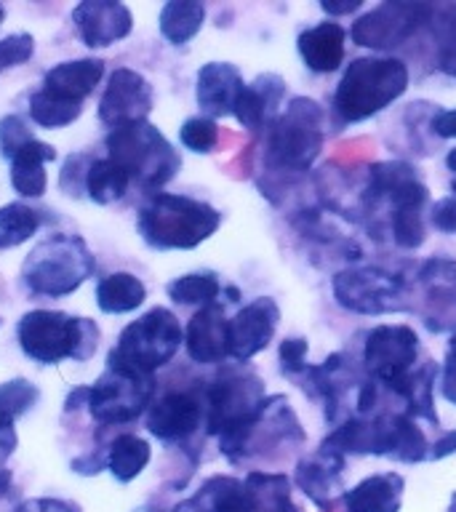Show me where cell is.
Wrapping results in <instances>:
<instances>
[{"instance_id": "obj_31", "label": "cell", "mask_w": 456, "mask_h": 512, "mask_svg": "<svg viewBox=\"0 0 456 512\" xmlns=\"http://www.w3.org/2000/svg\"><path fill=\"white\" fill-rule=\"evenodd\" d=\"M432 376H435V366H430V363L414 368L403 382L392 387V392L406 400L408 416H424L432 424H438L435 403H432Z\"/></svg>"}, {"instance_id": "obj_7", "label": "cell", "mask_w": 456, "mask_h": 512, "mask_svg": "<svg viewBox=\"0 0 456 512\" xmlns=\"http://www.w3.org/2000/svg\"><path fill=\"white\" fill-rule=\"evenodd\" d=\"M182 342L184 331L174 312L166 307H152L147 315L123 328L118 347L110 352L107 363L134 368L142 374H155L174 358Z\"/></svg>"}, {"instance_id": "obj_11", "label": "cell", "mask_w": 456, "mask_h": 512, "mask_svg": "<svg viewBox=\"0 0 456 512\" xmlns=\"http://www.w3.org/2000/svg\"><path fill=\"white\" fill-rule=\"evenodd\" d=\"M416 355H419V336L414 328L403 323L376 326L366 336L363 366L374 382H384L392 390L414 371Z\"/></svg>"}, {"instance_id": "obj_47", "label": "cell", "mask_w": 456, "mask_h": 512, "mask_svg": "<svg viewBox=\"0 0 456 512\" xmlns=\"http://www.w3.org/2000/svg\"><path fill=\"white\" fill-rule=\"evenodd\" d=\"M80 406H88V387H78L70 392V398L64 403V411H78Z\"/></svg>"}, {"instance_id": "obj_38", "label": "cell", "mask_w": 456, "mask_h": 512, "mask_svg": "<svg viewBox=\"0 0 456 512\" xmlns=\"http://www.w3.org/2000/svg\"><path fill=\"white\" fill-rule=\"evenodd\" d=\"M35 136L30 134V128L24 126L22 118H16V115H6V118L0 120V155L3 158H14L16 152L22 150L24 144H30Z\"/></svg>"}, {"instance_id": "obj_12", "label": "cell", "mask_w": 456, "mask_h": 512, "mask_svg": "<svg viewBox=\"0 0 456 512\" xmlns=\"http://www.w3.org/2000/svg\"><path fill=\"white\" fill-rule=\"evenodd\" d=\"M435 14V8L427 3H382L366 16H360L352 24V40L363 48H384L403 46L422 24H427Z\"/></svg>"}, {"instance_id": "obj_19", "label": "cell", "mask_w": 456, "mask_h": 512, "mask_svg": "<svg viewBox=\"0 0 456 512\" xmlns=\"http://www.w3.org/2000/svg\"><path fill=\"white\" fill-rule=\"evenodd\" d=\"M200 419H203V406L190 392H168L147 408V430L166 443L190 438L200 427Z\"/></svg>"}, {"instance_id": "obj_27", "label": "cell", "mask_w": 456, "mask_h": 512, "mask_svg": "<svg viewBox=\"0 0 456 512\" xmlns=\"http://www.w3.org/2000/svg\"><path fill=\"white\" fill-rule=\"evenodd\" d=\"M206 22V8L198 0H171L160 8V35L171 43V46H184L190 43L200 32Z\"/></svg>"}, {"instance_id": "obj_32", "label": "cell", "mask_w": 456, "mask_h": 512, "mask_svg": "<svg viewBox=\"0 0 456 512\" xmlns=\"http://www.w3.org/2000/svg\"><path fill=\"white\" fill-rule=\"evenodd\" d=\"M166 294L174 299L176 304H214L216 296L222 294V283L214 272H192V275H182V278L171 280L166 286Z\"/></svg>"}, {"instance_id": "obj_42", "label": "cell", "mask_w": 456, "mask_h": 512, "mask_svg": "<svg viewBox=\"0 0 456 512\" xmlns=\"http://www.w3.org/2000/svg\"><path fill=\"white\" fill-rule=\"evenodd\" d=\"M443 395H446L448 403H454L456 406V336L451 339L448 344V352H446V363H443Z\"/></svg>"}, {"instance_id": "obj_34", "label": "cell", "mask_w": 456, "mask_h": 512, "mask_svg": "<svg viewBox=\"0 0 456 512\" xmlns=\"http://www.w3.org/2000/svg\"><path fill=\"white\" fill-rule=\"evenodd\" d=\"M40 400V390L30 379H11L0 384V422L14 424Z\"/></svg>"}, {"instance_id": "obj_30", "label": "cell", "mask_w": 456, "mask_h": 512, "mask_svg": "<svg viewBox=\"0 0 456 512\" xmlns=\"http://www.w3.org/2000/svg\"><path fill=\"white\" fill-rule=\"evenodd\" d=\"M80 112H83V102H72L46 86H40L30 96V118L40 128H67L80 118Z\"/></svg>"}, {"instance_id": "obj_25", "label": "cell", "mask_w": 456, "mask_h": 512, "mask_svg": "<svg viewBox=\"0 0 456 512\" xmlns=\"http://www.w3.org/2000/svg\"><path fill=\"white\" fill-rule=\"evenodd\" d=\"M56 160V150L51 144L32 139L11 158V184L22 198H40L48 187L46 163Z\"/></svg>"}, {"instance_id": "obj_9", "label": "cell", "mask_w": 456, "mask_h": 512, "mask_svg": "<svg viewBox=\"0 0 456 512\" xmlns=\"http://www.w3.org/2000/svg\"><path fill=\"white\" fill-rule=\"evenodd\" d=\"M155 379L134 368L107 363L99 379L88 387V411L102 427H118L139 419L150 408Z\"/></svg>"}, {"instance_id": "obj_21", "label": "cell", "mask_w": 456, "mask_h": 512, "mask_svg": "<svg viewBox=\"0 0 456 512\" xmlns=\"http://www.w3.org/2000/svg\"><path fill=\"white\" fill-rule=\"evenodd\" d=\"M286 96V80L278 75H259L251 86L243 88L235 104V120L248 131H262L280 115V102Z\"/></svg>"}, {"instance_id": "obj_13", "label": "cell", "mask_w": 456, "mask_h": 512, "mask_svg": "<svg viewBox=\"0 0 456 512\" xmlns=\"http://www.w3.org/2000/svg\"><path fill=\"white\" fill-rule=\"evenodd\" d=\"M152 110V86L136 70L120 67L110 75L104 96L99 99V120L104 126L115 128L131 126L147 120Z\"/></svg>"}, {"instance_id": "obj_36", "label": "cell", "mask_w": 456, "mask_h": 512, "mask_svg": "<svg viewBox=\"0 0 456 512\" xmlns=\"http://www.w3.org/2000/svg\"><path fill=\"white\" fill-rule=\"evenodd\" d=\"M424 216L422 211H398L392 214V240L400 248H419L424 243Z\"/></svg>"}, {"instance_id": "obj_22", "label": "cell", "mask_w": 456, "mask_h": 512, "mask_svg": "<svg viewBox=\"0 0 456 512\" xmlns=\"http://www.w3.org/2000/svg\"><path fill=\"white\" fill-rule=\"evenodd\" d=\"M403 491H406L403 475L379 472L344 491L342 502L347 512H400Z\"/></svg>"}, {"instance_id": "obj_44", "label": "cell", "mask_w": 456, "mask_h": 512, "mask_svg": "<svg viewBox=\"0 0 456 512\" xmlns=\"http://www.w3.org/2000/svg\"><path fill=\"white\" fill-rule=\"evenodd\" d=\"M432 134L440 139H456V110H443L432 118Z\"/></svg>"}, {"instance_id": "obj_40", "label": "cell", "mask_w": 456, "mask_h": 512, "mask_svg": "<svg viewBox=\"0 0 456 512\" xmlns=\"http://www.w3.org/2000/svg\"><path fill=\"white\" fill-rule=\"evenodd\" d=\"M448 14H451V19H446L443 35H440L443 38V43H440V70L456 78V8H451Z\"/></svg>"}, {"instance_id": "obj_39", "label": "cell", "mask_w": 456, "mask_h": 512, "mask_svg": "<svg viewBox=\"0 0 456 512\" xmlns=\"http://www.w3.org/2000/svg\"><path fill=\"white\" fill-rule=\"evenodd\" d=\"M307 339H283L280 342V368H283V374L288 376H296V374H304L307 371Z\"/></svg>"}, {"instance_id": "obj_26", "label": "cell", "mask_w": 456, "mask_h": 512, "mask_svg": "<svg viewBox=\"0 0 456 512\" xmlns=\"http://www.w3.org/2000/svg\"><path fill=\"white\" fill-rule=\"evenodd\" d=\"M144 299H147V288L131 272H112L96 286V304L107 315L134 312L136 307H142Z\"/></svg>"}, {"instance_id": "obj_24", "label": "cell", "mask_w": 456, "mask_h": 512, "mask_svg": "<svg viewBox=\"0 0 456 512\" xmlns=\"http://www.w3.org/2000/svg\"><path fill=\"white\" fill-rule=\"evenodd\" d=\"M104 78L102 59H72V62H59L46 72L43 86L67 96L72 102H86V96L94 94V88Z\"/></svg>"}, {"instance_id": "obj_2", "label": "cell", "mask_w": 456, "mask_h": 512, "mask_svg": "<svg viewBox=\"0 0 456 512\" xmlns=\"http://www.w3.org/2000/svg\"><path fill=\"white\" fill-rule=\"evenodd\" d=\"M408 67L395 56H363L350 62L334 94L339 123H360L406 94Z\"/></svg>"}, {"instance_id": "obj_20", "label": "cell", "mask_w": 456, "mask_h": 512, "mask_svg": "<svg viewBox=\"0 0 456 512\" xmlns=\"http://www.w3.org/2000/svg\"><path fill=\"white\" fill-rule=\"evenodd\" d=\"M243 75L235 64L227 62H208L198 72V107L206 112V118H227L235 112L238 96L243 94Z\"/></svg>"}, {"instance_id": "obj_35", "label": "cell", "mask_w": 456, "mask_h": 512, "mask_svg": "<svg viewBox=\"0 0 456 512\" xmlns=\"http://www.w3.org/2000/svg\"><path fill=\"white\" fill-rule=\"evenodd\" d=\"M179 139L187 150L206 155V152H214L219 144V126H216V120L198 115V118L184 120L179 128Z\"/></svg>"}, {"instance_id": "obj_41", "label": "cell", "mask_w": 456, "mask_h": 512, "mask_svg": "<svg viewBox=\"0 0 456 512\" xmlns=\"http://www.w3.org/2000/svg\"><path fill=\"white\" fill-rule=\"evenodd\" d=\"M430 222L435 224V230L446 232V235H456V192L448 195V198H440L430 208Z\"/></svg>"}, {"instance_id": "obj_46", "label": "cell", "mask_w": 456, "mask_h": 512, "mask_svg": "<svg viewBox=\"0 0 456 512\" xmlns=\"http://www.w3.org/2000/svg\"><path fill=\"white\" fill-rule=\"evenodd\" d=\"M363 6V0H347V3H331V0H323L320 8L331 16H342V14H352V11H358Z\"/></svg>"}, {"instance_id": "obj_45", "label": "cell", "mask_w": 456, "mask_h": 512, "mask_svg": "<svg viewBox=\"0 0 456 512\" xmlns=\"http://www.w3.org/2000/svg\"><path fill=\"white\" fill-rule=\"evenodd\" d=\"M451 454H456V430L446 432L443 438L435 440L430 446V459H446Z\"/></svg>"}, {"instance_id": "obj_23", "label": "cell", "mask_w": 456, "mask_h": 512, "mask_svg": "<svg viewBox=\"0 0 456 512\" xmlns=\"http://www.w3.org/2000/svg\"><path fill=\"white\" fill-rule=\"evenodd\" d=\"M344 40L347 32L342 24L320 22L299 35L296 48L312 72H336L344 62Z\"/></svg>"}, {"instance_id": "obj_14", "label": "cell", "mask_w": 456, "mask_h": 512, "mask_svg": "<svg viewBox=\"0 0 456 512\" xmlns=\"http://www.w3.org/2000/svg\"><path fill=\"white\" fill-rule=\"evenodd\" d=\"M280 307L270 296H259L230 320V358L235 363L248 360L267 350L272 336L278 331Z\"/></svg>"}, {"instance_id": "obj_51", "label": "cell", "mask_w": 456, "mask_h": 512, "mask_svg": "<svg viewBox=\"0 0 456 512\" xmlns=\"http://www.w3.org/2000/svg\"><path fill=\"white\" fill-rule=\"evenodd\" d=\"M3 19H6V8L0 6V24H3Z\"/></svg>"}, {"instance_id": "obj_8", "label": "cell", "mask_w": 456, "mask_h": 512, "mask_svg": "<svg viewBox=\"0 0 456 512\" xmlns=\"http://www.w3.org/2000/svg\"><path fill=\"white\" fill-rule=\"evenodd\" d=\"M264 400V384L254 371H224L206 392L208 432L219 438V446L230 443L254 422Z\"/></svg>"}, {"instance_id": "obj_33", "label": "cell", "mask_w": 456, "mask_h": 512, "mask_svg": "<svg viewBox=\"0 0 456 512\" xmlns=\"http://www.w3.org/2000/svg\"><path fill=\"white\" fill-rule=\"evenodd\" d=\"M40 227L38 211H32L24 203H8L0 208V251L3 248L22 246L24 240H30Z\"/></svg>"}, {"instance_id": "obj_16", "label": "cell", "mask_w": 456, "mask_h": 512, "mask_svg": "<svg viewBox=\"0 0 456 512\" xmlns=\"http://www.w3.org/2000/svg\"><path fill=\"white\" fill-rule=\"evenodd\" d=\"M368 198H384L398 214V211H422L430 195L427 187L419 182L416 168L400 160H387L368 168Z\"/></svg>"}, {"instance_id": "obj_15", "label": "cell", "mask_w": 456, "mask_h": 512, "mask_svg": "<svg viewBox=\"0 0 456 512\" xmlns=\"http://www.w3.org/2000/svg\"><path fill=\"white\" fill-rule=\"evenodd\" d=\"M72 22L88 48H107L134 30L131 8L115 0H83L72 8Z\"/></svg>"}, {"instance_id": "obj_10", "label": "cell", "mask_w": 456, "mask_h": 512, "mask_svg": "<svg viewBox=\"0 0 456 512\" xmlns=\"http://www.w3.org/2000/svg\"><path fill=\"white\" fill-rule=\"evenodd\" d=\"M336 302L344 310L360 315H384V312L406 310L403 304V280L374 267L336 272L331 280Z\"/></svg>"}, {"instance_id": "obj_43", "label": "cell", "mask_w": 456, "mask_h": 512, "mask_svg": "<svg viewBox=\"0 0 456 512\" xmlns=\"http://www.w3.org/2000/svg\"><path fill=\"white\" fill-rule=\"evenodd\" d=\"M14 512H80L72 502L64 499H27Z\"/></svg>"}, {"instance_id": "obj_1", "label": "cell", "mask_w": 456, "mask_h": 512, "mask_svg": "<svg viewBox=\"0 0 456 512\" xmlns=\"http://www.w3.org/2000/svg\"><path fill=\"white\" fill-rule=\"evenodd\" d=\"M222 214L203 200L158 192L136 216V230L158 251H190L219 230Z\"/></svg>"}, {"instance_id": "obj_37", "label": "cell", "mask_w": 456, "mask_h": 512, "mask_svg": "<svg viewBox=\"0 0 456 512\" xmlns=\"http://www.w3.org/2000/svg\"><path fill=\"white\" fill-rule=\"evenodd\" d=\"M32 51H35V38L30 32H14L0 40V75L11 67L30 62Z\"/></svg>"}, {"instance_id": "obj_17", "label": "cell", "mask_w": 456, "mask_h": 512, "mask_svg": "<svg viewBox=\"0 0 456 512\" xmlns=\"http://www.w3.org/2000/svg\"><path fill=\"white\" fill-rule=\"evenodd\" d=\"M184 347L192 363L214 366L230 358V320L219 302L200 307L184 331Z\"/></svg>"}, {"instance_id": "obj_49", "label": "cell", "mask_w": 456, "mask_h": 512, "mask_svg": "<svg viewBox=\"0 0 456 512\" xmlns=\"http://www.w3.org/2000/svg\"><path fill=\"white\" fill-rule=\"evenodd\" d=\"M446 166H448V171H451V174L456 176V147H454V150H448V155H446Z\"/></svg>"}, {"instance_id": "obj_18", "label": "cell", "mask_w": 456, "mask_h": 512, "mask_svg": "<svg viewBox=\"0 0 456 512\" xmlns=\"http://www.w3.org/2000/svg\"><path fill=\"white\" fill-rule=\"evenodd\" d=\"M344 456L328 448H320L318 454L307 456L296 464V486L302 488L304 496H310L312 504H318L323 512L334 510L336 499L344 496L342 483Z\"/></svg>"}, {"instance_id": "obj_4", "label": "cell", "mask_w": 456, "mask_h": 512, "mask_svg": "<svg viewBox=\"0 0 456 512\" xmlns=\"http://www.w3.org/2000/svg\"><path fill=\"white\" fill-rule=\"evenodd\" d=\"M94 267V254L86 246V240L56 232L32 248L30 256L24 259L19 278L30 294L59 299L75 294L91 278Z\"/></svg>"}, {"instance_id": "obj_29", "label": "cell", "mask_w": 456, "mask_h": 512, "mask_svg": "<svg viewBox=\"0 0 456 512\" xmlns=\"http://www.w3.org/2000/svg\"><path fill=\"white\" fill-rule=\"evenodd\" d=\"M131 187V179L112 158L91 160L86 166V195L96 206L118 203Z\"/></svg>"}, {"instance_id": "obj_48", "label": "cell", "mask_w": 456, "mask_h": 512, "mask_svg": "<svg viewBox=\"0 0 456 512\" xmlns=\"http://www.w3.org/2000/svg\"><path fill=\"white\" fill-rule=\"evenodd\" d=\"M174 512H211V510H208L206 504L200 502L198 496H190V499H184V502L179 504Z\"/></svg>"}, {"instance_id": "obj_3", "label": "cell", "mask_w": 456, "mask_h": 512, "mask_svg": "<svg viewBox=\"0 0 456 512\" xmlns=\"http://www.w3.org/2000/svg\"><path fill=\"white\" fill-rule=\"evenodd\" d=\"M16 339L27 358L40 366L62 360H88L99 347V328L91 318H72L67 312L30 310L16 323Z\"/></svg>"}, {"instance_id": "obj_5", "label": "cell", "mask_w": 456, "mask_h": 512, "mask_svg": "<svg viewBox=\"0 0 456 512\" xmlns=\"http://www.w3.org/2000/svg\"><path fill=\"white\" fill-rule=\"evenodd\" d=\"M326 139V110L315 99L294 96L267 128L264 160L272 171L304 174L323 150Z\"/></svg>"}, {"instance_id": "obj_28", "label": "cell", "mask_w": 456, "mask_h": 512, "mask_svg": "<svg viewBox=\"0 0 456 512\" xmlns=\"http://www.w3.org/2000/svg\"><path fill=\"white\" fill-rule=\"evenodd\" d=\"M152 448L139 435H118L107 451V470L118 483H131L150 464Z\"/></svg>"}, {"instance_id": "obj_52", "label": "cell", "mask_w": 456, "mask_h": 512, "mask_svg": "<svg viewBox=\"0 0 456 512\" xmlns=\"http://www.w3.org/2000/svg\"><path fill=\"white\" fill-rule=\"evenodd\" d=\"M0 326H3V320H0Z\"/></svg>"}, {"instance_id": "obj_6", "label": "cell", "mask_w": 456, "mask_h": 512, "mask_svg": "<svg viewBox=\"0 0 456 512\" xmlns=\"http://www.w3.org/2000/svg\"><path fill=\"white\" fill-rule=\"evenodd\" d=\"M107 158H112L128 174L131 184L158 195L182 168V158L174 144L152 126L139 120L131 126L115 128L107 134Z\"/></svg>"}, {"instance_id": "obj_50", "label": "cell", "mask_w": 456, "mask_h": 512, "mask_svg": "<svg viewBox=\"0 0 456 512\" xmlns=\"http://www.w3.org/2000/svg\"><path fill=\"white\" fill-rule=\"evenodd\" d=\"M448 512H456V494L451 496V507H448Z\"/></svg>"}]
</instances>
